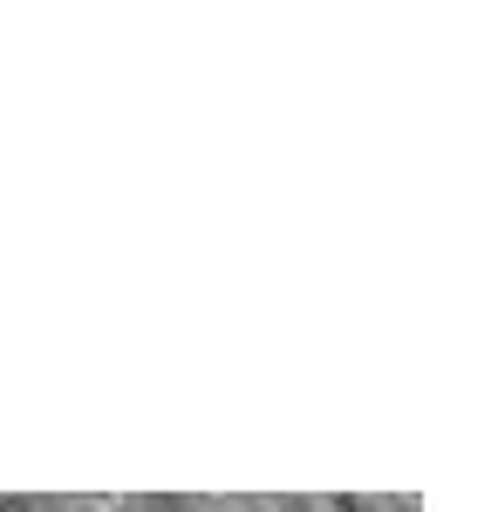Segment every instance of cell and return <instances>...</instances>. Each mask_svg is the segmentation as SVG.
Here are the masks:
<instances>
[{
	"mask_svg": "<svg viewBox=\"0 0 498 512\" xmlns=\"http://www.w3.org/2000/svg\"><path fill=\"white\" fill-rule=\"evenodd\" d=\"M62 512H137L130 492H62Z\"/></svg>",
	"mask_w": 498,
	"mask_h": 512,
	"instance_id": "cell-1",
	"label": "cell"
},
{
	"mask_svg": "<svg viewBox=\"0 0 498 512\" xmlns=\"http://www.w3.org/2000/svg\"><path fill=\"white\" fill-rule=\"evenodd\" d=\"M314 512H389L376 492H314Z\"/></svg>",
	"mask_w": 498,
	"mask_h": 512,
	"instance_id": "cell-2",
	"label": "cell"
},
{
	"mask_svg": "<svg viewBox=\"0 0 498 512\" xmlns=\"http://www.w3.org/2000/svg\"><path fill=\"white\" fill-rule=\"evenodd\" d=\"M260 512H314V492H273L260 499Z\"/></svg>",
	"mask_w": 498,
	"mask_h": 512,
	"instance_id": "cell-3",
	"label": "cell"
},
{
	"mask_svg": "<svg viewBox=\"0 0 498 512\" xmlns=\"http://www.w3.org/2000/svg\"><path fill=\"white\" fill-rule=\"evenodd\" d=\"M0 512H48V499H28V492H0Z\"/></svg>",
	"mask_w": 498,
	"mask_h": 512,
	"instance_id": "cell-4",
	"label": "cell"
}]
</instances>
